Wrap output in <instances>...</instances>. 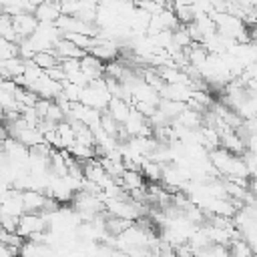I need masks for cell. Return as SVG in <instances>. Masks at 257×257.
Here are the masks:
<instances>
[{
	"label": "cell",
	"mask_w": 257,
	"mask_h": 257,
	"mask_svg": "<svg viewBox=\"0 0 257 257\" xmlns=\"http://www.w3.org/2000/svg\"><path fill=\"white\" fill-rule=\"evenodd\" d=\"M32 60L42 68V70H46V68H50V66H56V64H60V56L54 52V48H50V50H38V52H34V56H32Z\"/></svg>",
	"instance_id": "obj_8"
},
{
	"label": "cell",
	"mask_w": 257,
	"mask_h": 257,
	"mask_svg": "<svg viewBox=\"0 0 257 257\" xmlns=\"http://www.w3.org/2000/svg\"><path fill=\"white\" fill-rule=\"evenodd\" d=\"M141 173L143 177L147 179V183H161V175H163V163L151 159V157H145V161L141 163Z\"/></svg>",
	"instance_id": "obj_7"
},
{
	"label": "cell",
	"mask_w": 257,
	"mask_h": 257,
	"mask_svg": "<svg viewBox=\"0 0 257 257\" xmlns=\"http://www.w3.org/2000/svg\"><path fill=\"white\" fill-rule=\"evenodd\" d=\"M48 195L44 191H38V189H24L22 191V207H24V213H42L44 209V203H46Z\"/></svg>",
	"instance_id": "obj_3"
},
{
	"label": "cell",
	"mask_w": 257,
	"mask_h": 257,
	"mask_svg": "<svg viewBox=\"0 0 257 257\" xmlns=\"http://www.w3.org/2000/svg\"><path fill=\"white\" fill-rule=\"evenodd\" d=\"M131 108H133V102H131V100H126V98H122V96H110L108 102H106V108H104V110H106L116 122L122 124V122L126 120Z\"/></svg>",
	"instance_id": "obj_4"
},
{
	"label": "cell",
	"mask_w": 257,
	"mask_h": 257,
	"mask_svg": "<svg viewBox=\"0 0 257 257\" xmlns=\"http://www.w3.org/2000/svg\"><path fill=\"white\" fill-rule=\"evenodd\" d=\"M26 2H30V4H32V6H34V8H36V6H38V4H42V2H44V0H26Z\"/></svg>",
	"instance_id": "obj_10"
},
{
	"label": "cell",
	"mask_w": 257,
	"mask_h": 257,
	"mask_svg": "<svg viewBox=\"0 0 257 257\" xmlns=\"http://www.w3.org/2000/svg\"><path fill=\"white\" fill-rule=\"evenodd\" d=\"M80 70L86 74L88 80H94V78H100L104 74V62L100 58H96L94 54L84 52L80 58Z\"/></svg>",
	"instance_id": "obj_5"
},
{
	"label": "cell",
	"mask_w": 257,
	"mask_h": 257,
	"mask_svg": "<svg viewBox=\"0 0 257 257\" xmlns=\"http://www.w3.org/2000/svg\"><path fill=\"white\" fill-rule=\"evenodd\" d=\"M12 24H14V30H16L18 38L22 40V38L32 36V32L38 26V18L34 16V12H20V14L12 16Z\"/></svg>",
	"instance_id": "obj_2"
},
{
	"label": "cell",
	"mask_w": 257,
	"mask_h": 257,
	"mask_svg": "<svg viewBox=\"0 0 257 257\" xmlns=\"http://www.w3.org/2000/svg\"><path fill=\"white\" fill-rule=\"evenodd\" d=\"M8 255H14V249L4 241H0V257H8Z\"/></svg>",
	"instance_id": "obj_9"
},
{
	"label": "cell",
	"mask_w": 257,
	"mask_h": 257,
	"mask_svg": "<svg viewBox=\"0 0 257 257\" xmlns=\"http://www.w3.org/2000/svg\"><path fill=\"white\" fill-rule=\"evenodd\" d=\"M44 229H48V223H46V219L42 217V213H22L20 217H18V223H16V233L18 235H22L24 239H28V237H32L34 233H38V231H44Z\"/></svg>",
	"instance_id": "obj_1"
},
{
	"label": "cell",
	"mask_w": 257,
	"mask_h": 257,
	"mask_svg": "<svg viewBox=\"0 0 257 257\" xmlns=\"http://www.w3.org/2000/svg\"><path fill=\"white\" fill-rule=\"evenodd\" d=\"M34 16L38 18V22H56V18L60 16V6L58 2L44 0L34 8Z\"/></svg>",
	"instance_id": "obj_6"
}]
</instances>
